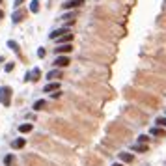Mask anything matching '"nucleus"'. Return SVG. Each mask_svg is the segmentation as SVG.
Segmentation results:
<instances>
[{
    "label": "nucleus",
    "mask_w": 166,
    "mask_h": 166,
    "mask_svg": "<svg viewBox=\"0 0 166 166\" xmlns=\"http://www.w3.org/2000/svg\"><path fill=\"white\" fill-rule=\"evenodd\" d=\"M11 88L9 86H2L0 88V103L4 105V107H9L11 105Z\"/></svg>",
    "instance_id": "f257e3e1"
},
{
    "label": "nucleus",
    "mask_w": 166,
    "mask_h": 166,
    "mask_svg": "<svg viewBox=\"0 0 166 166\" xmlns=\"http://www.w3.org/2000/svg\"><path fill=\"white\" fill-rule=\"evenodd\" d=\"M71 50H73L71 43H64V45H56V49H54V54H56V56H67Z\"/></svg>",
    "instance_id": "f03ea898"
},
{
    "label": "nucleus",
    "mask_w": 166,
    "mask_h": 166,
    "mask_svg": "<svg viewBox=\"0 0 166 166\" xmlns=\"http://www.w3.org/2000/svg\"><path fill=\"white\" fill-rule=\"evenodd\" d=\"M71 64V60H69V56H56V60H54V65L56 67H67Z\"/></svg>",
    "instance_id": "7ed1b4c3"
},
{
    "label": "nucleus",
    "mask_w": 166,
    "mask_h": 166,
    "mask_svg": "<svg viewBox=\"0 0 166 166\" xmlns=\"http://www.w3.org/2000/svg\"><path fill=\"white\" fill-rule=\"evenodd\" d=\"M84 4V0H67L65 4H62L64 6V9H77V7H80Z\"/></svg>",
    "instance_id": "20e7f679"
},
{
    "label": "nucleus",
    "mask_w": 166,
    "mask_h": 166,
    "mask_svg": "<svg viewBox=\"0 0 166 166\" xmlns=\"http://www.w3.org/2000/svg\"><path fill=\"white\" fill-rule=\"evenodd\" d=\"M65 34H71V32H69L67 28H56V30L50 32L49 37H50V39H58V37H62V36H65Z\"/></svg>",
    "instance_id": "39448f33"
},
{
    "label": "nucleus",
    "mask_w": 166,
    "mask_h": 166,
    "mask_svg": "<svg viewBox=\"0 0 166 166\" xmlns=\"http://www.w3.org/2000/svg\"><path fill=\"white\" fill-rule=\"evenodd\" d=\"M58 90H60V82H49V84L43 88L45 93H54V92H58Z\"/></svg>",
    "instance_id": "423d86ee"
},
{
    "label": "nucleus",
    "mask_w": 166,
    "mask_h": 166,
    "mask_svg": "<svg viewBox=\"0 0 166 166\" xmlns=\"http://www.w3.org/2000/svg\"><path fill=\"white\" fill-rule=\"evenodd\" d=\"M39 77H41V71H39V67H34L30 73H28V80H39Z\"/></svg>",
    "instance_id": "0eeeda50"
},
{
    "label": "nucleus",
    "mask_w": 166,
    "mask_h": 166,
    "mask_svg": "<svg viewBox=\"0 0 166 166\" xmlns=\"http://www.w3.org/2000/svg\"><path fill=\"white\" fill-rule=\"evenodd\" d=\"M24 15H26V11H22V9H17V11L11 15V19H13V22H21V21L24 19Z\"/></svg>",
    "instance_id": "6e6552de"
},
{
    "label": "nucleus",
    "mask_w": 166,
    "mask_h": 166,
    "mask_svg": "<svg viewBox=\"0 0 166 166\" xmlns=\"http://www.w3.org/2000/svg\"><path fill=\"white\" fill-rule=\"evenodd\" d=\"M71 41H73V34H65L56 39V45H64V43H71Z\"/></svg>",
    "instance_id": "1a4fd4ad"
},
{
    "label": "nucleus",
    "mask_w": 166,
    "mask_h": 166,
    "mask_svg": "<svg viewBox=\"0 0 166 166\" xmlns=\"http://www.w3.org/2000/svg\"><path fill=\"white\" fill-rule=\"evenodd\" d=\"M60 77H62V71H60L58 67L47 73V78H49V80H56V78H60Z\"/></svg>",
    "instance_id": "9d476101"
},
{
    "label": "nucleus",
    "mask_w": 166,
    "mask_h": 166,
    "mask_svg": "<svg viewBox=\"0 0 166 166\" xmlns=\"http://www.w3.org/2000/svg\"><path fill=\"white\" fill-rule=\"evenodd\" d=\"M24 144H26V138H17V140L11 142V148L13 149H21V148H24Z\"/></svg>",
    "instance_id": "9b49d317"
},
{
    "label": "nucleus",
    "mask_w": 166,
    "mask_h": 166,
    "mask_svg": "<svg viewBox=\"0 0 166 166\" xmlns=\"http://www.w3.org/2000/svg\"><path fill=\"white\" fill-rule=\"evenodd\" d=\"M131 149L136 151V153H146V151H148V144H135Z\"/></svg>",
    "instance_id": "f8f14e48"
},
{
    "label": "nucleus",
    "mask_w": 166,
    "mask_h": 166,
    "mask_svg": "<svg viewBox=\"0 0 166 166\" xmlns=\"http://www.w3.org/2000/svg\"><path fill=\"white\" fill-rule=\"evenodd\" d=\"M45 107H47V101H45V99H39V101H36V103H34V110H36V112L43 110Z\"/></svg>",
    "instance_id": "ddd939ff"
},
{
    "label": "nucleus",
    "mask_w": 166,
    "mask_h": 166,
    "mask_svg": "<svg viewBox=\"0 0 166 166\" xmlns=\"http://www.w3.org/2000/svg\"><path fill=\"white\" fill-rule=\"evenodd\" d=\"M120 159H121L123 163H133V159H135V157H133V153H127V151H121V153H120Z\"/></svg>",
    "instance_id": "4468645a"
},
{
    "label": "nucleus",
    "mask_w": 166,
    "mask_h": 166,
    "mask_svg": "<svg viewBox=\"0 0 166 166\" xmlns=\"http://www.w3.org/2000/svg\"><path fill=\"white\" fill-rule=\"evenodd\" d=\"M164 129H163V127H153V129H151V131H149V135H151V136H164Z\"/></svg>",
    "instance_id": "2eb2a0df"
},
{
    "label": "nucleus",
    "mask_w": 166,
    "mask_h": 166,
    "mask_svg": "<svg viewBox=\"0 0 166 166\" xmlns=\"http://www.w3.org/2000/svg\"><path fill=\"white\" fill-rule=\"evenodd\" d=\"M32 129H34L32 123H22V125H19V133H30Z\"/></svg>",
    "instance_id": "dca6fc26"
},
{
    "label": "nucleus",
    "mask_w": 166,
    "mask_h": 166,
    "mask_svg": "<svg viewBox=\"0 0 166 166\" xmlns=\"http://www.w3.org/2000/svg\"><path fill=\"white\" fill-rule=\"evenodd\" d=\"M30 11L32 13H37L39 11V0H32L30 2Z\"/></svg>",
    "instance_id": "f3484780"
},
{
    "label": "nucleus",
    "mask_w": 166,
    "mask_h": 166,
    "mask_svg": "<svg viewBox=\"0 0 166 166\" xmlns=\"http://www.w3.org/2000/svg\"><path fill=\"white\" fill-rule=\"evenodd\" d=\"M13 163H15V157H13V155H6V157H4V164L6 166H11Z\"/></svg>",
    "instance_id": "a211bd4d"
},
{
    "label": "nucleus",
    "mask_w": 166,
    "mask_h": 166,
    "mask_svg": "<svg viewBox=\"0 0 166 166\" xmlns=\"http://www.w3.org/2000/svg\"><path fill=\"white\" fill-rule=\"evenodd\" d=\"M149 142V136L148 135H140L138 136V144H148Z\"/></svg>",
    "instance_id": "6ab92c4d"
},
{
    "label": "nucleus",
    "mask_w": 166,
    "mask_h": 166,
    "mask_svg": "<svg viewBox=\"0 0 166 166\" xmlns=\"http://www.w3.org/2000/svg\"><path fill=\"white\" fill-rule=\"evenodd\" d=\"M7 47H9V49H13L15 52H19V45H17L15 41H11V39H9V41H7Z\"/></svg>",
    "instance_id": "aec40b11"
},
{
    "label": "nucleus",
    "mask_w": 166,
    "mask_h": 166,
    "mask_svg": "<svg viewBox=\"0 0 166 166\" xmlns=\"http://www.w3.org/2000/svg\"><path fill=\"white\" fill-rule=\"evenodd\" d=\"M77 13L75 11H71V13H65V15H62V19H65V21H73V17H75Z\"/></svg>",
    "instance_id": "412c9836"
},
{
    "label": "nucleus",
    "mask_w": 166,
    "mask_h": 166,
    "mask_svg": "<svg viewBox=\"0 0 166 166\" xmlns=\"http://www.w3.org/2000/svg\"><path fill=\"white\" fill-rule=\"evenodd\" d=\"M157 125L159 127H166V118H157Z\"/></svg>",
    "instance_id": "4be33fe9"
},
{
    "label": "nucleus",
    "mask_w": 166,
    "mask_h": 166,
    "mask_svg": "<svg viewBox=\"0 0 166 166\" xmlns=\"http://www.w3.org/2000/svg\"><path fill=\"white\" fill-rule=\"evenodd\" d=\"M13 67H15V64H13V62H9V64H6V67H4V69H6V73H9V71H13Z\"/></svg>",
    "instance_id": "5701e85b"
},
{
    "label": "nucleus",
    "mask_w": 166,
    "mask_h": 166,
    "mask_svg": "<svg viewBox=\"0 0 166 166\" xmlns=\"http://www.w3.org/2000/svg\"><path fill=\"white\" fill-rule=\"evenodd\" d=\"M37 56H39V58H43V56H45V49H43V47H39V49H37Z\"/></svg>",
    "instance_id": "b1692460"
},
{
    "label": "nucleus",
    "mask_w": 166,
    "mask_h": 166,
    "mask_svg": "<svg viewBox=\"0 0 166 166\" xmlns=\"http://www.w3.org/2000/svg\"><path fill=\"white\" fill-rule=\"evenodd\" d=\"M22 2H24V0H15V4H13V6H15V7H19V6L22 4Z\"/></svg>",
    "instance_id": "393cba45"
},
{
    "label": "nucleus",
    "mask_w": 166,
    "mask_h": 166,
    "mask_svg": "<svg viewBox=\"0 0 166 166\" xmlns=\"http://www.w3.org/2000/svg\"><path fill=\"white\" fill-rule=\"evenodd\" d=\"M112 166H123V164H121V163H114Z\"/></svg>",
    "instance_id": "a878e982"
},
{
    "label": "nucleus",
    "mask_w": 166,
    "mask_h": 166,
    "mask_svg": "<svg viewBox=\"0 0 166 166\" xmlns=\"http://www.w3.org/2000/svg\"><path fill=\"white\" fill-rule=\"evenodd\" d=\"M0 19H4V11L2 9H0Z\"/></svg>",
    "instance_id": "bb28decb"
},
{
    "label": "nucleus",
    "mask_w": 166,
    "mask_h": 166,
    "mask_svg": "<svg viewBox=\"0 0 166 166\" xmlns=\"http://www.w3.org/2000/svg\"><path fill=\"white\" fill-rule=\"evenodd\" d=\"M0 4H2V0H0Z\"/></svg>",
    "instance_id": "cd10ccee"
}]
</instances>
